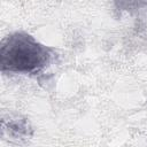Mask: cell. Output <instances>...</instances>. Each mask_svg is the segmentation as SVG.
<instances>
[{"label": "cell", "mask_w": 147, "mask_h": 147, "mask_svg": "<svg viewBox=\"0 0 147 147\" xmlns=\"http://www.w3.org/2000/svg\"><path fill=\"white\" fill-rule=\"evenodd\" d=\"M54 49L39 42L24 31L7 36L0 46V69L2 72L37 76L52 62Z\"/></svg>", "instance_id": "obj_1"}]
</instances>
